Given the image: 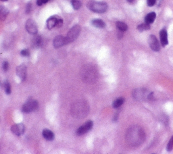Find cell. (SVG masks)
<instances>
[{
    "mask_svg": "<svg viewBox=\"0 0 173 154\" xmlns=\"http://www.w3.org/2000/svg\"><path fill=\"white\" fill-rule=\"evenodd\" d=\"M20 54L24 57H28V56H29L30 55V52L29 51V49H23V50H22L20 52Z\"/></svg>",
    "mask_w": 173,
    "mask_h": 154,
    "instance_id": "cell-26",
    "label": "cell"
},
{
    "mask_svg": "<svg viewBox=\"0 0 173 154\" xmlns=\"http://www.w3.org/2000/svg\"><path fill=\"white\" fill-rule=\"evenodd\" d=\"M38 107L39 103L37 101L31 99V100H29L24 104L23 108H22V110L25 113H30V112H32L34 111V110H36Z\"/></svg>",
    "mask_w": 173,
    "mask_h": 154,
    "instance_id": "cell-5",
    "label": "cell"
},
{
    "mask_svg": "<svg viewBox=\"0 0 173 154\" xmlns=\"http://www.w3.org/2000/svg\"><path fill=\"white\" fill-rule=\"evenodd\" d=\"M155 17H156V14H155V12H151L150 14H148L145 18V21H146V23H148L149 25L153 23L154 22Z\"/></svg>",
    "mask_w": 173,
    "mask_h": 154,
    "instance_id": "cell-15",
    "label": "cell"
},
{
    "mask_svg": "<svg viewBox=\"0 0 173 154\" xmlns=\"http://www.w3.org/2000/svg\"><path fill=\"white\" fill-rule=\"evenodd\" d=\"M4 7H2V6H0V12H1V11L4 9Z\"/></svg>",
    "mask_w": 173,
    "mask_h": 154,
    "instance_id": "cell-30",
    "label": "cell"
},
{
    "mask_svg": "<svg viewBox=\"0 0 173 154\" xmlns=\"http://www.w3.org/2000/svg\"><path fill=\"white\" fill-rule=\"evenodd\" d=\"M96 77V72L94 70L91 68V67L88 66L85 67L82 71V77H83V81L85 82H91L94 81Z\"/></svg>",
    "mask_w": 173,
    "mask_h": 154,
    "instance_id": "cell-4",
    "label": "cell"
},
{
    "mask_svg": "<svg viewBox=\"0 0 173 154\" xmlns=\"http://www.w3.org/2000/svg\"><path fill=\"white\" fill-rule=\"evenodd\" d=\"M81 5H82L81 2L79 1V0H72V7L76 10L80 9V8H81Z\"/></svg>",
    "mask_w": 173,
    "mask_h": 154,
    "instance_id": "cell-22",
    "label": "cell"
},
{
    "mask_svg": "<svg viewBox=\"0 0 173 154\" xmlns=\"http://www.w3.org/2000/svg\"><path fill=\"white\" fill-rule=\"evenodd\" d=\"M86 6L88 9L91 10L92 12L99 13V14L104 13L108 10V5L105 2L91 1L88 2Z\"/></svg>",
    "mask_w": 173,
    "mask_h": 154,
    "instance_id": "cell-2",
    "label": "cell"
},
{
    "mask_svg": "<svg viewBox=\"0 0 173 154\" xmlns=\"http://www.w3.org/2000/svg\"><path fill=\"white\" fill-rule=\"evenodd\" d=\"M155 2H156V0H147V4H148V6H150V7L154 6Z\"/></svg>",
    "mask_w": 173,
    "mask_h": 154,
    "instance_id": "cell-28",
    "label": "cell"
},
{
    "mask_svg": "<svg viewBox=\"0 0 173 154\" xmlns=\"http://www.w3.org/2000/svg\"><path fill=\"white\" fill-rule=\"evenodd\" d=\"M89 106L85 101H78L71 107V114L77 118H83L88 114Z\"/></svg>",
    "mask_w": 173,
    "mask_h": 154,
    "instance_id": "cell-1",
    "label": "cell"
},
{
    "mask_svg": "<svg viewBox=\"0 0 173 154\" xmlns=\"http://www.w3.org/2000/svg\"><path fill=\"white\" fill-rule=\"evenodd\" d=\"M149 45L152 50L155 51H158L160 49V45L158 43V41L154 35H150L148 39Z\"/></svg>",
    "mask_w": 173,
    "mask_h": 154,
    "instance_id": "cell-7",
    "label": "cell"
},
{
    "mask_svg": "<svg viewBox=\"0 0 173 154\" xmlns=\"http://www.w3.org/2000/svg\"><path fill=\"white\" fill-rule=\"evenodd\" d=\"M81 27H80L79 25H75L69 31L66 37V39L67 41H68V43H70L77 39L78 37L79 36L80 32H81Z\"/></svg>",
    "mask_w": 173,
    "mask_h": 154,
    "instance_id": "cell-3",
    "label": "cell"
},
{
    "mask_svg": "<svg viewBox=\"0 0 173 154\" xmlns=\"http://www.w3.org/2000/svg\"><path fill=\"white\" fill-rule=\"evenodd\" d=\"M153 154H155V153H153Z\"/></svg>",
    "mask_w": 173,
    "mask_h": 154,
    "instance_id": "cell-33",
    "label": "cell"
},
{
    "mask_svg": "<svg viewBox=\"0 0 173 154\" xmlns=\"http://www.w3.org/2000/svg\"><path fill=\"white\" fill-rule=\"evenodd\" d=\"M26 29L29 33L31 34H36L37 32V27L36 24L31 19H29L26 23Z\"/></svg>",
    "mask_w": 173,
    "mask_h": 154,
    "instance_id": "cell-8",
    "label": "cell"
},
{
    "mask_svg": "<svg viewBox=\"0 0 173 154\" xmlns=\"http://www.w3.org/2000/svg\"><path fill=\"white\" fill-rule=\"evenodd\" d=\"M66 44H68V41H67L66 37H64L63 36L60 35L56 37L53 41V46L56 48H59Z\"/></svg>",
    "mask_w": 173,
    "mask_h": 154,
    "instance_id": "cell-10",
    "label": "cell"
},
{
    "mask_svg": "<svg viewBox=\"0 0 173 154\" xmlns=\"http://www.w3.org/2000/svg\"><path fill=\"white\" fill-rule=\"evenodd\" d=\"M43 136L46 140L52 141L54 139V134L52 131L49 129H44L43 131Z\"/></svg>",
    "mask_w": 173,
    "mask_h": 154,
    "instance_id": "cell-14",
    "label": "cell"
},
{
    "mask_svg": "<svg viewBox=\"0 0 173 154\" xmlns=\"http://www.w3.org/2000/svg\"><path fill=\"white\" fill-rule=\"evenodd\" d=\"M116 27L118 30H120V31H126L127 29H128V27L126 24L122 23V22H117L116 23Z\"/></svg>",
    "mask_w": 173,
    "mask_h": 154,
    "instance_id": "cell-19",
    "label": "cell"
},
{
    "mask_svg": "<svg viewBox=\"0 0 173 154\" xmlns=\"http://www.w3.org/2000/svg\"><path fill=\"white\" fill-rule=\"evenodd\" d=\"M32 43L34 47H40L41 45L42 40L40 36H35L32 40Z\"/></svg>",
    "mask_w": 173,
    "mask_h": 154,
    "instance_id": "cell-20",
    "label": "cell"
},
{
    "mask_svg": "<svg viewBox=\"0 0 173 154\" xmlns=\"http://www.w3.org/2000/svg\"><path fill=\"white\" fill-rule=\"evenodd\" d=\"M91 23L95 27L99 28V29H103V28H105V24L104 22L102 20H100V19H96V20H94L92 21Z\"/></svg>",
    "mask_w": 173,
    "mask_h": 154,
    "instance_id": "cell-16",
    "label": "cell"
},
{
    "mask_svg": "<svg viewBox=\"0 0 173 154\" xmlns=\"http://www.w3.org/2000/svg\"><path fill=\"white\" fill-rule=\"evenodd\" d=\"M59 17L58 16H52L50 17L48 20H47V27L48 29H52L53 28L56 27L57 23Z\"/></svg>",
    "mask_w": 173,
    "mask_h": 154,
    "instance_id": "cell-12",
    "label": "cell"
},
{
    "mask_svg": "<svg viewBox=\"0 0 173 154\" xmlns=\"http://www.w3.org/2000/svg\"><path fill=\"white\" fill-rule=\"evenodd\" d=\"M2 69H3L4 71H5V72L8 71V69H9V63L6 61L4 62L3 64H2Z\"/></svg>",
    "mask_w": 173,
    "mask_h": 154,
    "instance_id": "cell-25",
    "label": "cell"
},
{
    "mask_svg": "<svg viewBox=\"0 0 173 154\" xmlns=\"http://www.w3.org/2000/svg\"><path fill=\"white\" fill-rule=\"evenodd\" d=\"M31 10V4H29L27 8V13H29Z\"/></svg>",
    "mask_w": 173,
    "mask_h": 154,
    "instance_id": "cell-29",
    "label": "cell"
},
{
    "mask_svg": "<svg viewBox=\"0 0 173 154\" xmlns=\"http://www.w3.org/2000/svg\"><path fill=\"white\" fill-rule=\"evenodd\" d=\"M150 25L148 23H144V24H141V25H139L137 27V29L138 31H139L140 32L144 31H147V30L150 29Z\"/></svg>",
    "mask_w": 173,
    "mask_h": 154,
    "instance_id": "cell-21",
    "label": "cell"
},
{
    "mask_svg": "<svg viewBox=\"0 0 173 154\" xmlns=\"http://www.w3.org/2000/svg\"><path fill=\"white\" fill-rule=\"evenodd\" d=\"M160 41L162 46H166L168 43V41L167 32H166L165 29L162 30L160 31Z\"/></svg>",
    "mask_w": 173,
    "mask_h": 154,
    "instance_id": "cell-13",
    "label": "cell"
},
{
    "mask_svg": "<svg viewBox=\"0 0 173 154\" xmlns=\"http://www.w3.org/2000/svg\"><path fill=\"white\" fill-rule=\"evenodd\" d=\"M124 102V99L123 98V97H120V98L116 99V100L114 101L112 105H113V108H118L119 107H120Z\"/></svg>",
    "mask_w": 173,
    "mask_h": 154,
    "instance_id": "cell-18",
    "label": "cell"
},
{
    "mask_svg": "<svg viewBox=\"0 0 173 154\" xmlns=\"http://www.w3.org/2000/svg\"><path fill=\"white\" fill-rule=\"evenodd\" d=\"M16 73L17 75L20 78L22 81H25L26 77H27V67H26L25 65L22 64L17 67Z\"/></svg>",
    "mask_w": 173,
    "mask_h": 154,
    "instance_id": "cell-11",
    "label": "cell"
},
{
    "mask_svg": "<svg viewBox=\"0 0 173 154\" xmlns=\"http://www.w3.org/2000/svg\"><path fill=\"white\" fill-rule=\"evenodd\" d=\"M1 1H7V0H1Z\"/></svg>",
    "mask_w": 173,
    "mask_h": 154,
    "instance_id": "cell-32",
    "label": "cell"
},
{
    "mask_svg": "<svg viewBox=\"0 0 173 154\" xmlns=\"http://www.w3.org/2000/svg\"><path fill=\"white\" fill-rule=\"evenodd\" d=\"M173 149V136L170 139V140L168 142V143L167 145V147H166V149H167L168 151H172V149Z\"/></svg>",
    "mask_w": 173,
    "mask_h": 154,
    "instance_id": "cell-24",
    "label": "cell"
},
{
    "mask_svg": "<svg viewBox=\"0 0 173 154\" xmlns=\"http://www.w3.org/2000/svg\"><path fill=\"white\" fill-rule=\"evenodd\" d=\"M94 123L91 120L86 121L84 124L81 125L77 131V134L78 135H83V134L87 133L89 131H90L92 129Z\"/></svg>",
    "mask_w": 173,
    "mask_h": 154,
    "instance_id": "cell-6",
    "label": "cell"
},
{
    "mask_svg": "<svg viewBox=\"0 0 173 154\" xmlns=\"http://www.w3.org/2000/svg\"><path fill=\"white\" fill-rule=\"evenodd\" d=\"M8 14V10L4 8L1 12H0V20L4 21L5 20L6 17H7V15Z\"/></svg>",
    "mask_w": 173,
    "mask_h": 154,
    "instance_id": "cell-23",
    "label": "cell"
},
{
    "mask_svg": "<svg viewBox=\"0 0 173 154\" xmlns=\"http://www.w3.org/2000/svg\"><path fill=\"white\" fill-rule=\"evenodd\" d=\"M49 1V0H37V4L39 6H42L43 4L47 3Z\"/></svg>",
    "mask_w": 173,
    "mask_h": 154,
    "instance_id": "cell-27",
    "label": "cell"
},
{
    "mask_svg": "<svg viewBox=\"0 0 173 154\" xmlns=\"http://www.w3.org/2000/svg\"><path fill=\"white\" fill-rule=\"evenodd\" d=\"M11 131L16 136H20L25 133V126L23 124H16L12 126L11 127Z\"/></svg>",
    "mask_w": 173,
    "mask_h": 154,
    "instance_id": "cell-9",
    "label": "cell"
},
{
    "mask_svg": "<svg viewBox=\"0 0 173 154\" xmlns=\"http://www.w3.org/2000/svg\"><path fill=\"white\" fill-rule=\"evenodd\" d=\"M0 84H1V86L4 89V90H5L6 94H8V95L10 94V93H11V86H10V84L9 82L7 81H4Z\"/></svg>",
    "mask_w": 173,
    "mask_h": 154,
    "instance_id": "cell-17",
    "label": "cell"
},
{
    "mask_svg": "<svg viewBox=\"0 0 173 154\" xmlns=\"http://www.w3.org/2000/svg\"><path fill=\"white\" fill-rule=\"evenodd\" d=\"M134 1V0H128V1L129 2V3H132Z\"/></svg>",
    "mask_w": 173,
    "mask_h": 154,
    "instance_id": "cell-31",
    "label": "cell"
}]
</instances>
